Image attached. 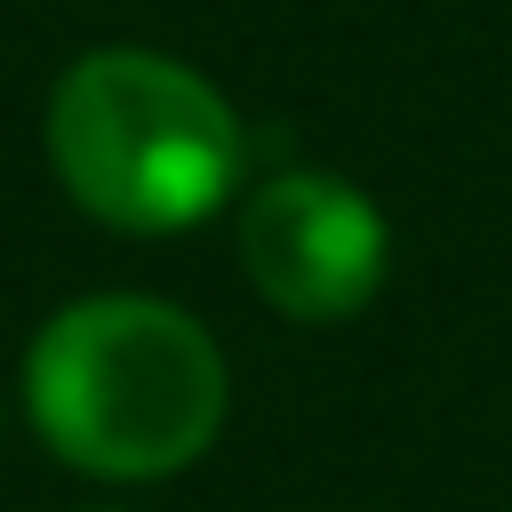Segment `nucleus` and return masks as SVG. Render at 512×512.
<instances>
[{
	"instance_id": "f257e3e1",
	"label": "nucleus",
	"mask_w": 512,
	"mask_h": 512,
	"mask_svg": "<svg viewBox=\"0 0 512 512\" xmlns=\"http://www.w3.org/2000/svg\"><path fill=\"white\" fill-rule=\"evenodd\" d=\"M216 336L160 296H80L24 352L32 432L96 480H168L224 424Z\"/></svg>"
},
{
	"instance_id": "f03ea898",
	"label": "nucleus",
	"mask_w": 512,
	"mask_h": 512,
	"mask_svg": "<svg viewBox=\"0 0 512 512\" xmlns=\"http://www.w3.org/2000/svg\"><path fill=\"white\" fill-rule=\"evenodd\" d=\"M48 168L112 232H184L240 184V120L192 64L96 48L48 88Z\"/></svg>"
},
{
	"instance_id": "7ed1b4c3",
	"label": "nucleus",
	"mask_w": 512,
	"mask_h": 512,
	"mask_svg": "<svg viewBox=\"0 0 512 512\" xmlns=\"http://www.w3.org/2000/svg\"><path fill=\"white\" fill-rule=\"evenodd\" d=\"M240 264L288 320H344L384 280V216L320 168H280L240 208Z\"/></svg>"
}]
</instances>
